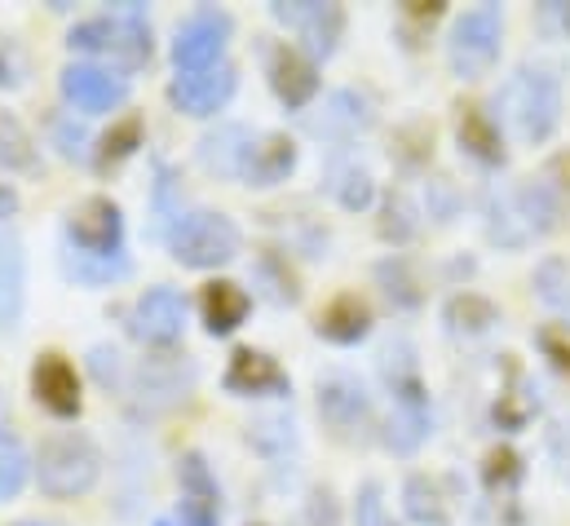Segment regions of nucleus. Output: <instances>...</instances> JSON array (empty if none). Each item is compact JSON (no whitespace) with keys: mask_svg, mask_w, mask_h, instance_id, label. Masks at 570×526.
<instances>
[{"mask_svg":"<svg viewBox=\"0 0 570 526\" xmlns=\"http://www.w3.org/2000/svg\"><path fill=\"white\" fill-rule=\"evenodd\" d=\"M67 45L76 53H89V58H102L111 71H138L150 62V22H146V9L138 0L111 9V13H98V18H85L71 27Z\"/></svg>","mask_w":570,"mask_h":526,"instance_id":"obj_1","label":"nucleus"},{"mask_svg":"<svg viewBox=\"0 0 570 526\" xmlns=\"http://www.w3.org/2000/svg\"><path fill=\"white\" fill-rule=\"evenodd\" d=\"M102 478V451L80 429H53L36 451V483L49 500H80Z\"/></svg>","mask_w":570,"mask_h":526,"instance_id":"obj_2","label":"nucleus"},{"mask_svg":"<svg viewBox=\"0 0 570 526\" xmlns=\"http://www.w3.org/2000/svg\"><path fill=\"white\" fill-rule=\"evenodd\" d=\"M500 111H504V125L518 133V142H527V146L549 142L562 125V85H558V76L544 71V67L513 71L504 94H500Z\"/></svg>","mask_w":570,"mask_h":526,"instance_id":"obj_3","label":"nucleus"},{"mask_svg":"<svg viewBox=\"0 0 570 526\" xmlns=\"http://www.w3.org/2000/svg\"><path fill=\"white\" fill-rule=\"evenodd\" d=\"M239 244H244L239 226L226 213H213V208L181 213L168 231V253L186 270H217V265L235 262Z\"/></svg>","mask_w":570,"mask_h":526,"instance_id":"obj_4","label":"nucleus"},{"mask_svg":"<svg viewBox=\"0 0 570 526\" xmlns=\"http://www.w3.org/2000/svg\"><path fill=\"white\" fill-rule=\"evenodd\" d=\"M500 40H504V13L500 4H478L464 9L451 27L446 40V62L455 71V80H482L491 76L495 58H500Z\"/></svg>","mask_w":570,"mask_h":526,"instance_id":"obj_5","label":"nucleus"},{"mask_svg":"<svg viewBox=\"0 0 570 526\" xmlns=\"http://www.w3.org/2000/svg\"><path fill=\"white\" fill-rule=\"evenodd\" d=\"M230 31H235V18H230L226 9H217V4L195 9V13H190L181 27H177L173 49H168V53H173L177 76H181V71H208V67L226 62Z\"/></svg>","mask_w":570,"mask_h":526,"instance_id":"obj_6","label":"nucleus"},{"mask_svg":"<svg viewBox=\"0 0 570 526\" xmlns=\"http://www.w3.org/2000/svg\"><path fill=\"white\" fill-rule=\"evenodd\" d=\"M67 240L89 262H111L125 249V213L107 195H89L67 213Z\"/></svg>","mask_w":570,"mask_h":526,"instance_id":"obj_7","label":"nucleus"},{"mask_svg":"<svg viewBox=\"0 0 570 526\" xmlns=\"http://www.w3.org/2000/svg\"><path fill=\"white\" fill-rule=\"evenodd\" d=\"M62 98L80 116H111L129 103V76L102 67V62H71L62 71Z\"/></svg>","mask_w":570,"mask_h":526,"instance_id":"obj_8","label":"nucleus"},{"mask_svg":"<svg viewBox=\"0 0 570 526\" xmlns=\"http://www.w3.org/2000/svg\"><path fill=\"white\" fill-rule=\"evenodd\" d=\"M235 89H239L235 62H217V67H208V71H181V76H173L168 103H173L181 116H190V120H208V116H217V111L235 98Z\"/></svg>","mask_w":570,"mask_h":526,"instance_id":"obj_9","label":"nucleus"},{"mask_svg":"<svg viewBox=\"0 0 570 526\" xmlns=\"http://www.w3.org/2000/svg\"><path fill=\"white\" fill-rule=\"evenodd\" d=\"M129 332L142 345H177L181 332H186V296L168 283L146 288L129 310Z\"/></svg>","mask_w":570,"mask_h":526,"instance_id":"obj_10","label":"nucleus"},{"mask_svg":"<svg viewBox=\"0 0 570 526\" xmlns=\"http://www.w3.org/2000/svg\"><path fill=\"white\" fill-rule=\"evenodd\" d=\"M275 22H284L292 31L305 36V53L318 62V58H332L336 45H341V31H345V9L341 4H323V0H275L271 4Z\"/></svg>","mask_w":570,"mask_h":526,"instance_id":"obj_11","label":"nucleus"},{"mask_svg":"<svg viewBox=\"0 0 570 526\" xmlns=\"http://www.w3.org/2000/svg\"><path fill=\"white\" fill-rule=\"evenodd\" d=\"M266 76H271V89L287 111H305L318 98V62L305 49L271 45L266 49Z\"/></svg>","mask_w":570,"mask_h":526,"instance_id":"obj_12","label":"nucleus"},{"mask_svg":"<svg viewBox=\"0 0 570 526\" xmlns=\"http://www.w3.org/2000/svg\"><path fill=\"white\" fill-rule=\"evenodd\" d=\"M31 394L36 402L49 411V416H58V420H71V416H80V377H76V368L62 359V354H40L36 359V368H31Z\"/></svg>","mask_w":570,"mask_h":526,"instance_id":"obj_13","label":"nucleus"},{"mask_svg":"<svg viewBox=\"0 0 570 526\" xmlns=\"http://www.w3.org/2000/svg\"><path fill=\"white\" fill-rule=\"evenodd\" d=\"M226 390L239 398H279L292 394L287 372L262 350H235L226 368Z\"/></svg>","mask_w":570,"mask_h":526,"instance_id":"obj_14","label":"nucleus"},{"mask_svg":"<svg viewBox=\"0 0 570 526\" xmlns=\"http://www.w3.org/2000/svg\"><path fill=\"white\" fill-rule=\"evenodd\" d=\"M318 416L332 425L336 438H354L358 429H367L372 402L363 394V386H354L350 377H327L318 381Z\"/></svg>","mask_w":570,"mask_h":526,"instance_id":"obj_15","label":"nucleus"},{"mask_svg":"<svg viewBox=\"0 0 570 526\" xmlns=\"http://www.w3.org/2000/svg\"><path fill=\"white\" fill-rule=\"evenodd\" d=\"M296 168V142L287 133H262L253 137L248 155H244V186H279L287 182V173Z\"/></svg>","mask_w":570,"mask_h":526,"instance_id":"obj_16","label":"nucleus"},{"mask_svg":"<svg viewBox=\"0 0 570 526\" xmlns=\"http://www.w3.org/2000/svg\"><path fill=\"white\" fill-rule=\"evenodd\" d=\"M190 381H195V372H190V368L168 363V359H146L142 368L134 372V381H125V394H138L146 407L155 411V407H168V402L186 398Z\"/></svg>","mask_w":570,"mask_h":526,"instance_id":"obj_17","label":"nucleus"},{"mask_svg":"<svg viewBox=\"0 0 570 526\" xmlns=\"http://www.w3.org/2000/svg\"><path fill=\"white\" fill-rule=\"evenodd\" d=\"M27 305V253L13 231L0 235V332H13Z\"/></svg>","mask_w":570,"mask_h":526,"instance_id":"obj_18","label":"nucleus"},{"mask_svg":"<svg viewBox=\"0 0 570 526\" xmlns=\"http://www.w3.org/2000/svg\"><path fill=\"white\" fill-rule=\"evenodd\" d=\"M177 483H181V514H190L195 523L204 526H217L222 523V491H217V478L208 474V465H204V456H181V465H177Z\"/></svg>","mask_w":570,"mask_h":526,"instance_id":"obj_19","label":"nucleus"},{"mask_svg":"<svg viewBox=\"0 0 570 526\" xmlns=\"http://www.w3.org/2000/svg\"><path fill=\"white\" fill-rule=\"evenodd\" d=\"M248 310H253L248 288H239V283H230V279L208 283L204 296H199V314H204L208 337H230V332H239L244 319H248Z\"/></svg>","mask_w":570,"mask_h":526,"instance_id":"obj_20","label":"nucleus"},{"mask_svg":"<svg viewBox=\"0 0 570 526\" xmlns=\"http://www.w3.org/2000/svg\"><path fill=\"white\" fill-rule=\"evenodd\" d=\"M367 332H372V310H367V301H358L354 292L336 296V301L318 314V337L332 341V345H358Z\"/></svg>","mask_w":570,"mask_h":526,"instance_id":"obj_21","label":"nucleus"},{"mask_svg":"<svg viewBox=\"0 0 570 526\" xmlns=\"http://www.w3.org/2000/svg\"><path fill=\"white\" fill-rule=\"evenodd\" d=\"M248 146H253V133L244 129V125H226V129L208 133V137L199 142V159H204L208 173H217V177H235V182H239Z\"/></svg>","mask_w":570,"mask_h":526,"instance_id":"obj_22","label":"nucleus"},{"mask_svg":"<svg viewBox=\"0 0 570 526\" xmlns=\"http://www.w3.org/2000/svg\"><path fill=\"white\" fill-rule=\"evenodd\" d=\"M460 146H464L478 164H500V159H504L500 125H495L482 107H464V116H460Z\"/></svg>","mask_w":570,"mask_h":526,"instance_id":"obj_23","label":"nucleus"},{"mask_svg":"<svg viewBox=\"0 0 570 526\" xmlns=\"http://www.w3.org/2000/svg\"><path fill=\"white\" fill-rule=\"evenodd\" d=\"M31 469H36V460H31V451L22 447V438L0 425V505L22 496Z\"/></svg>","mask_w":570,"mask_h":526,"instance_id":"obj_24","label":"nucleus"},{"mask_svg":"<svg viewBox=\"0 0 570 526\" xmlns=\"http://www.w3.org/2000/svg\"><path fill=\"white\" fill-rule=\"evenodd\" d=\"M0 168L4 173H31L36 168V142L13 111H0Z\"/></svg>","mask_w":570,"mask_h":526,"instance_id":"obj_25","label":"nucleus"},{"mask_svg":"<svg viewBox=\"0 0 570 526\" xmlns=\"http://www.w3.org/2000/svg\"><path fill=\"white\" fill-rule=\"evenodd\" d=\"M446 323L455 332H482V328L495 323V305L487 296H478V292H460V296L446 301Z\"/></svg>","mask_w":570,"mask_h":526,"instance_id":"obj_26","label":"nucleus"},{"mask_svg":"<svg viewBox=\"0 0 570 526\" xmlns=\"http://www.w3.org/2000/svg\"><path fill=\"white\" fill-rule=\"evenodd\" d=\"M138 146H142V116H125L116 129L102 137V168L129 159Z\"/></svg>","mask_w":570,"mask_h":526,"instance_id":"obj_27","label":"nucleus"},{"mask_svg":"<svg viewBox=\"0 0 570 526\" xmlns=\"http://www.w3.org/2000/svg\"><path fill=\"white\" fill-rule=\"evenodd\" d=\"M407 514L416 518V523H442L446 514H442V500H438V491H433V483L429 478H412L407 483Z\"/></svg>","mask_w":570,"mask_h":526,"instance_id":"obj_28","label":"nucleus"},{"mask_svg":"<svg viewBox=\"0 0 570 526\" xmlns=\"http://www.w3.org/2000/svg\"><path fill=\"white\" fill-rule=\"evenodd\" d=\"M332 191H336V199H341L345 208H367V204H372V177H367V168H345V173H336Z\"/></svg>","mask_w":570,"mask_h":526,"instance_id":"obj_29","label":"nucleus"},{"mask_svg":"<svg viewBox=\"0 0 570 526\" xmlns=\"http://www.w3.org/2000/svg\"><path fill=\"white\" fill-rule=\"evenodd\" d=\"M354 107H358V98L354 94H336L332 103H327V116L323 120H314V129H336V120L345 125V129H358V125H367V116H354Z\"/></svg>","mask_w":570,"mask_h":526,"instance_id":"obj_30","label":"nucleus"},{"mask_svg":"<svg viewBox=\"0 0 570 526\" xmlns=\"http://www.w3.org/2000/svg\"><path fill=\"white\" fill-rule=\"evenodd\" d=\"M540 345H544V354L553 359V368L570 377V328H544V332H540Z\"/></svg>","mask_w":570,"mask_h":526,"instance_id":"obj_31","label":"nucleus"},{"mask_svg":"<svg viewBox=\"0 0 570 526\" xmlns=\"http://www.w3.org/2000/svg\"><path fill=\"white\" fill-rule=\"evenodd\" d=\"M13 208H18V191L0 182V217H13Z\"/></svg>","mask_w":570,"mask_h":526,"instance_id":"obj_32","label":"nucleus"},{"mask_svg":"<svg viewBox=\"0 0 570 526\" xmlns=\"http://www.w3.org/2000/svg\"><path fill=\"white\" fill-rule=\"evenodd\" d=\"M155 526H204V523H195L190 514H181V509H177V514H168V518H159V523H155Z\"/></svg>","mask_w":570,"mask_h":526,"instance_id":"obj_33","label":"nucleus"},{"mask_svg":"<svg viewBox=\"0 0 570 526\" xmlns=\"http://www.w3.org/2000/svg\"><path fill=\"white\" fill-rule=\"evenodd\" d=\"M18 526H49V523H18Z\"/></svg>","mask_w":570,"mask_h":526,"instance_id":"obj_34","label":"nucleus"}]
</instances>
